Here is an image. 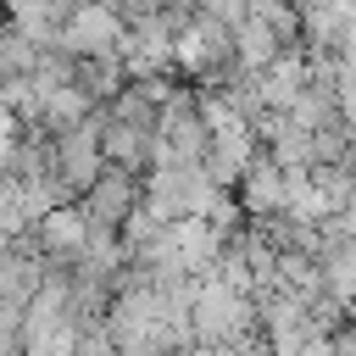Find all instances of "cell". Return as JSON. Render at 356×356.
I'll list each match as a JSON object with an SVG mask.
<instances>
[{
	"mask_svg": "<svg viewBox=\"0 0 356 356\" xmlns=\"http://www.w3.org/2000/svg\"><path fill=\"white\" fill-rule=\"evenodd\" d=\"M100 122L106 117H83V122H72V128H61L56 134V178L67 184V189H83L100 167H106V156H100Z\"/></svg>",
	"mask_w": 356,
	"mask_h": 356,
	"instance_id": "obj_1",
	"label": "cell"
},
{
	"mask_svg": "<svg viewBox=\"0 0 356 356\" xmlns=\"http://www.w3.org/2000/svg\"><path fill=\"white\" fill-rule=\"evenodd\" d=\"M134 200H139V184H134L128 167H100V172L83 184V217H89V222L117 228V222L134 211Z\"/></svg>",
	"mask_w": 356,
	"mask_h": 356,
	"instance_id": "obj_2",
	"label": "cell"
},
{
	"mask_svg": "<svg viewBox=\"0 0 356 356\" xmlns=\"http://www.w3.org/2000/svg\"><path fill=\"white\" fill-rule=\"evenodd\" d=\"M239 195H245V211H256V217H267V211H278V200H284V167L267 156V161H250L245 172H239Z\"/></svg>",
	"mask_w": 356,
	"mask_h": 356,
	"instance_id": "obj_3",
	"label": "cell"
}]
</instances>
